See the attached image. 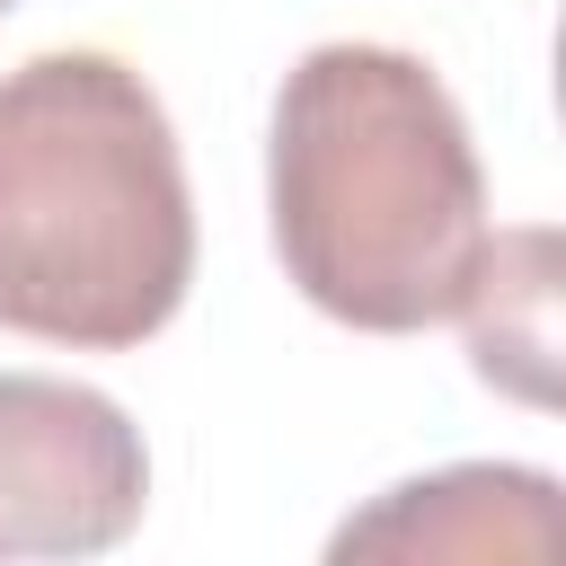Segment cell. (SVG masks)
<instances>
[{
    "instance_id": "cell-5",
    "label": "cell",
    "mask_w": 566,
    "mask_h": 566,
    "mask_svg": "<svg viewBox=\"0 0 566 566\" xmlns=\"http://www.w3.org/2000/svg\"><path fill=\"white\" fill-rule=\"evenodd\" d=\"M460 318H469L478 380L513 389L522 407H548L557 398V230H504V239H486Z\"/></svg>"
},
{
    "instance_id": "cell-2",
    "label": "cell",
    "mask_w": 566,
    "mask_h": 566,
    "mask_svg": "<svg viewBox=\"0 0 566 566\" xmlns=\"http://www.w3.org/2000/svg\"><path fill=\"white\" fill-rule=\"evenodd\" d=\"M195 283V195L159 88L97 44L0 71V327L71 354L150 345Z\"/></svg>"
},
{
    "instance_id": "cell-1",
    "label": "cell",
    "mask_w": 566,
    "mask_h": 566,
    "mask_svg": "<svg viewBox=\"0 0 566 566\" xmlns=\"http://www.w3.org/2000/svg\"><path fill=\"white\" fill-rule=\"evenodd\" d=\"M265 212L292 292L363 336L460 318L495 239L469 115L398 44H318L283 71Z\"/></svg>"
},
{
    "instance_id": "cell-4",
    "label": "cell",
    "mask_w": 566,
    "mask_h": 566,
    "mask_svg": "<svg viewBox=\"0 0 566 566\" xmlns=\"http://www.w3.org/2000/svg\"><path fill=\"white\" fill-rule=\"evenodd\" d=\"M336 557H557V478L495 460L407 478L336 531Z\"/></svg>"
},
{
    "instance_id": "cell-3",
    "label": "cell",
    "mask_w": 566,
    "mask_h": 566,
    "mask_svg": "<svg viewBox=\"0 0 566 566\" xmlns=\"http://www.w3.org/2000/svg\"><path fill=\"white\" fill-rule=\"evenodd\" d=\"M142 495L150 451L106 389L0 371V557H106Z\"/></svg>"
},
{
    "instance_id": "cell-6",
    "label": "cell",
    "mask_w": 566,
    "mask_h": 566,
    "mask_svg": "<svg viewBox=\"0 0 566 566\" xmlns=\"http://www.w3.org/2000/svg\"><path fill=\"white\" fill-rule=\"evenodd\" d=\"M0 9H18V0H0Z\"/></svg>"
}]
</instances>
